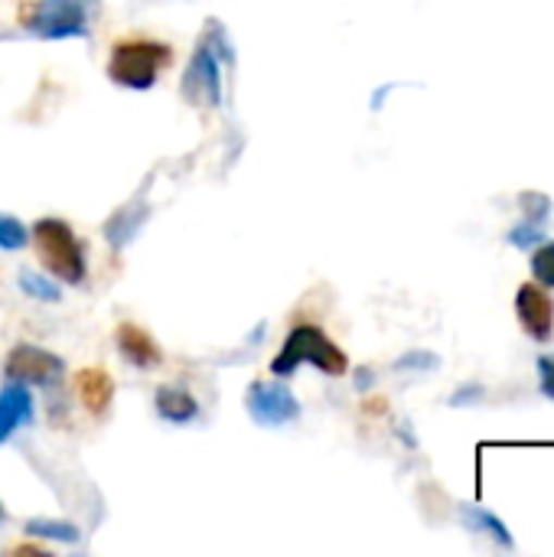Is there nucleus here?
<instances>
[{
	"label": "nucleus",
	"instance_id": "a211bd4d",
	"mask_svg": "<svg viewBox=\"0 0 554 557\" xmlns=\"http://www.w3.org/2000/svg\"><path fill=\"white\" fill-rule=\"evenodd\" d=\"M532 274L542 287H554V242H539L532 251Z\"/></svg>",
	"mask_w": 554,
	"mask_h": 557
},
{
	"label": "nucleus",
	"instance_id": "f03ea898",
	"mask_svg": "<svg viewBox=\"0 0 554 557\" xmlns=\"http://www.w3.org/2000/svg\"><path fill=\"white\" fill-rule=\"evenodd\" d=\"M300 366H313L330 379H343L349 372V359L346 352L313 323H300L287 333V339L281 343L278 356L271 359V375L287 379L294 375Z\"/></svg>",
	"mask_w": 554,
	"mask_h": 557
},
{
	"label": "nucleus",
	"instance_id": "5701e85b",
	"mask_svg": "<svg viewBox=\"0 0 554 557\" xmlns=\"http://www.w3.org/2000/svg\"><path fill=\"white\" fill-rule=\"evenodd\" d=\"M470 398H483V388L480 385H467V388H460L454 398H451V405L457 408V405H473Z\"/></svg>",
	"mask_w": 554,
	"mask_h": 557
},
{
	"label": "nucleus",
	"instance_id": "ddd939ff",
	"mask_svg": "<svg viewBox=\"0 0 554 557\" xmlns=\"http://www.w3.org/2000/svg\"><path fill=\"white\" fill-rule=\"evenodd\" d=\"M153 408H157L160 421L176 424V428L193 424L199 418V401L183 385H160L157 395H153Z\"/></svg>",
	"mask_w": 554,
	"mask_h": 557
},
{
	"label": "nucleus",
	"instance_id": "f3484780",
	"mask_svg": "<svg viewBox=\"0 0 554 557\" xmlns=\"http://www.w3.org/2000/svg\"><path fill=\"white\" fill-rule=\"evenodd\" d=\"M29 245V228L10 215V212H0V251H23Z\"/></svg>",
	"mask_w": 554,
	"mask_h": 557
},
{
	"label": "nucleus",
	"instance_id": "aec40b11",
	"mask_svg": "<svg viewBox=\"0 0 554 557\" xmlns=\"http://www.w3.org/2000/svg\"><path fill=\"white\" fill-rule=\"evenodd\" d=\"M441 359L428 349H411L402 359H395V372H434Z\"/></svg>",
	"mask_w": 554,
	"mask_h": 557
},
{
	"label": "nucleus",
	"instance_id": "412c9836",
	"mask_svg": "<svg viewBox=\"0 0 554 557\" xmlns=\"http://www.w3.org/2000/svg\"><path fill=\"white\" fill-rule=\"evenodd\" d=\"M509 242L516 248H535L539 242H545V225H535V222H519L513 232H509Z\"/></svg>",
	"mask_w": 554,
	"mask_h": 557
},
{
	"label": "nucleus",
	"instance_id": "dca6fc26",
	"mask_svg": "<svg viewBox=\"0 0 554 557\" xmlns=\"http://www.w3.org/2000/svg\"><path fill=\"white\" fill-rule=\"evenodd\" d=\"M26 535H33V539H49V542H59V545H75V542L82 539L78 525L62 522V519H29V522H26Z\"/></svg>",
	"mask_w": 554,
	"mask_h": 557
},
{
	"label": "nucleus",
	"instance_id": "1a4fd4ad",
	"mask_svg": "<svg viewBox=\"0 0 554 557\" xmlns=\"http://www.w3.org/2000/svg\"><path fill=\"white\" fill-rule=\"evenodd\" d=\"M114 349L134 369H157L163 362V352H160L157 339L137 323H121L114 330Z\"/></svg>",
	"mask_w": 554,
	"mask_h": 557
},
{
	"label": "nucleus",
	"instance_id": "4be33fe9",
	"mask_svg": "<svg viewBox=\"0 0 554 557\" xmlns=\"http://www.w3.org/2000/svg\"><path fill=\"white\" fill-rule=\"evenodd\" d=\"M539 385L542 395L554 401V356H539Z\"/></svg>",
	"mask_w": 554,
	"mask_h": 557
},
{
	"label": "nucleus",
	"instance_id": "20e7f679",
	"mask_svg": "<svg viewBox=\"0 0 554 557\" xmlns=\"http://www.w3.org/2000/svg\"><path fill=\"white\" fill-rule=\"evenodd\" d=\"M173 49L153 39H121L108 55V78L127 91H147L157 85L160 72L170 69Z\"/></svg>",
	"mask_w": 554,
	"mask_h": 557
},
{
	"label": "nucleus",
	"instance_id": "6e6552de",
	"mask_svg": "<svg viewBox=\"0 0 554 557\" xmlns=\"http://www.w3.org/2000/svg\"><path fill=\"white\" fill-rule=\"evenodd\" d=\"M516 317L535 343H549L554 336V297L549 287L539 281L522 284L516 290Z\"/></svg>",
	"mask_w": 554,
	"mask_h": 557
},
{
	"label": "nucleus",
	"instance_id": "4468645a",
	"mask_svg": "<svg viewBox=\"0 0 554 557\" xmlns=\"http://www.w3.org/2000/svg\"><path fill=\"white\" fill-rule=\"evenodd\" d=\"M460 516H464V522H467V529L470 532H480V535H490L500 548H513L516 542H513V535H509V529L490 512V509H483V506H473V503H464L460 506Z\"/></svg>",
	"mask_w": 554,
	"mask_h": 557
},
{
	"label": "nucleus",
	"instance_id": "39448f33",
	"mask_svg": "<svg viewBox=\"0 0 554 557\" xmlns=\"http://www.w3.org/2000/svg\"><path fill=\"white\" fill-rule=\"evenodd\" d=\"M98 0H33L20 7V23L39 39H85Z\"/></svg>",
	"mask_w": 554,
	"mask_h": 557
},
{
	"label": "nucleus",
	"instance_id": "423d86ee",
	"mask_svg": "<svg viewBox=\"0 0 554 557\" xmlns=\"http://www.w3.org/2000/svg\"><path fill=\"white\" fill-rule=\"evenodd\" d=\"M245 411L258 428H287L300 418V401L281 379H255L245 388Z\"/></svg>",
	"mask_w": 554,
	"mask_h": 557
},
{
	"label": "nucleus",
	"instance_id": "9d476101",
	"mask_svg": "<svg viewBox=\"0 0 554 557\" xmlns=\"http://www.w3.org/2000/svg\"><path fill=\"white\" fill-rule=\"evenodd\" d=\"M150 219V202H147V193L140 189L134 199H127L108 222H104V238L114 251L127 248L134 242V235L147 225Z\"/></svg>",
	"mask_w": 554,
	"mask_h": 557
},
{
	"label": "nucleus",
	"instance_id": "2eb2a0df",
	"mask_svg": "<svg viewBox=\"0 0 554 557\" xmlns=\"http://www.w3.org/2000/svg\"><path fill=\"white\" fill-rule=\"evenodd\" d=\"M16 287H20L23 297L39 300V304H59V300H62V290H59V284H56L52 274H39V271L23 268V271L16 274Z\"/></svg>",
	"mask_w": 554,
	"mask_h": 557
},
{
	"label": "nucleus",
	"instance_id": "6ab92c4d",
	"mask_svg": "<svg viewBox=\"0 0 554 557\" xmlns=\"http://www.w3.org/2000/svg\"><path fill=\"white\" fill-rule=\"evenodd\" d=\"M519 206H522L526 222H535V225H545L552 215V199L545 193H522Z\"/></svg>",
	"mask_w": 554,
	"mask_h": 557
},
{
	"label": "nucleus",
	"instance_id": "b1692460",
	"mask_svg": "<svg viewBox=\"0 0 554 557\" xmlns=\"http://www.w3.org/2000/svg\"><path fill=\"white\" fill-rule=\"evenodd\" d=\"M359 388H366V385H372V369H359V382H356Z\"/></svg>",
	"mask_w": 554,
	"mask_h": 557
},
{
	"label": "nucleus",
	"instance_id": "7ed1b4c3",
	"mask_svg": "<svg viewBox=\"0 0 554 557\" xmlns=\"http://www.w3.org/2000/svg\"><path fill=\"white\" fill-rule=\"evenodd\" d=\"M33 238V248H36V258L39 264L62 284L69 287H78L88 274L85 268V248L75 235V228L65 222V219H56V215H46L33 225L29 232Z\"/></svg>",
	"mask_w": 554,
	"mask_h": 557
},
{
	"label": "nucleus",
	"instance_id": "0eeeda50",
	"mask_svg": "<svg viewBox=\"0 0 554 557\" xmlns=\"http://www.w3.org/2000/svg\"><path fill=\"white\" fill-rule=\"evenodd\" d=\"M3 375L10 382H23L29 388H56L65 375V362L42 349V346H33V343H16L10 352H7V362H3Z\"/></svg>",
	"mask_w": 554,
	"mask_h": 557
},
{
	"label": "nucleus",
	"instance_id": "f8f14e48",
	"mask_svg": "<svg viewBox=\"0 0 554 557\" xmlns=\"http://www.w3.org/2000/svg\"><path fill=\"white\" fill-rule=\"evenodd\" d=\"M72 385H75V395H78L82 408L91 418H104L108 414L111 398H114V382H111V375L104 369H95V366L91 369H78Z\"/></svg>",
	"mask_w": 554,
	"mask_h": 557
},
{
	"label": "nucleus",
	"instance_id": "f257e3e1",
	"mask_svg": "<svg viewBox=\"0 0 554 557\" xmlns=\"http://www.w3.org/2000/svg\"><path fill=\"white\" fill-rule=\"evenodd\" d=\"M229 65H235V46L219 20H206L202 36L193 46V55L180 78L183 101L199 111L219 108L222 104V69H229Z\"/></svg>",
	"mask_w": 554,
	"mask_h": 557
},
{
	"label": "nucleus",
	"instance_id": "9b49d317",
	"mask_svg": "<svg viewBox=\"0 0 554 557\" xmlns=\"http://www.w3.org/2000/svg\"><path fill=\"white\" fill-rule=\"evenodd\" d=\"M33 421V395L29 385L23 382H10L0 388V447L23 428Z\"/></svg>",
	"mask_w": 554,
	"mask_h": 557
}]
</instances>
